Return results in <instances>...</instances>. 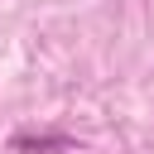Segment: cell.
<instances>
[{
  "label": "cell",
  "mask_w": 154,
  "mask_h": 154,
  "mask_svg": "<svg viewBox=\"0 0 154 154\" xmlns=\"http://www.w3.org/2000/svg\"><path fill=\"white\" fill-rule=\"evenodd\" d=\"M10 149H14V154H48V149L67 154V149H77V144H72V135H14Z\"/></svg>",
  "instance_id": "1"
}]
</instances>
